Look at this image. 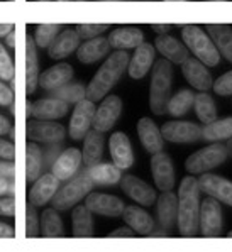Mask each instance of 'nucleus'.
Listing matches in <instances>:
<instances>
[{
	"label": "nucleus",
	"instance_id": "1",
	"mask_svg": "<svg viewBox=\"0 0 232 252\" xmlns=\"http://www.w3.org/2000/svg\"><path fill=\"white\" fill-rule=\"evenodd\" d=\"M200 217V186L199 180L183 178L178 191V228L181 235L193 237L199 230Z\"/></svg>",
	"mask_w": 232,
	"mask_h": 252
},
{
	"label": "nucleus",
	"instance_id": "2",
	"mask_svg": "<svg viewBox=\"0 0 232 252\" xmlns=\"http://www.w3.org/2000/svg\"><path fill=\"white\" fill-rule=\"evenodd\" d=\"M129 60L131 58L126 51L112 53L105 60V63L100 66L99 71L95 73V76L92 78L90 83H88L87 98L92 100V102L105 98L107 93L121 80V76L124 75V69H127Z\"/></svg>",
	"mask_w": 232,
	"mask_h": 252
},
{
	"label": "nucleus",
	"instance_id": "3",
	"mask_svg": "<svg viewBox=\"0 0 232 252\" xmlns=\"http://www.w3.org/2000/svg\"><path fill=\"white\" fill-rule=\"evenodd\" d=\"M173 85V68L168 60L156 61L151 73V85H149V107L153 114L163 115L168 105L169 93Z\"/></svg>",
	"mask_w": 232,
	"mask_h": 252
},
{
	"label": "nucleus",
	"instance_id": "4",
	"mask_svg": "<svg viewBox=\"0 0 232 252\" xmlns=\"http://www.w3.org/2000/svg\"><path fill=\"white\" fill-rule=\"evenodd\" d=\"M181 37H183V42L188 48V51H192L193 56L199 61H202L205 66H217L220 60L219 49L215 48L214 41L210 39L208 34H205L203 29L193 24L183 26Z\"/></svg>",
	"mask_w": 232,
	"mask_h": 252
},
{
	"label": "nucleus",
	"instance_id": "5",
	"mask_svg": "<svg viewBox=\"0 0 232 252\" xmlns=\"http://www.w3.org/2000/svg\"><path fill=\"white\" fill-rule=\"evenodd\" d=\"M94 180L90 178V174L85 169L83 173L75 174L71 180H68V183L63 186L61 189H58L56 195L53 196V207L58 212L69 210L71 207H75L78 201L87 198V195L94 188Z\"/></svg>",
	"mask_w": 232,
	"mask_h": 252
},
{
	"label": "nucleus",
	"instance_id": "6",
	"mask_svg": "<svg viewBox=\"0 0 232 252\" xmlns=\"http://www.w3.org/2000/svg\"><path fill=\"white\" fill-rule=\"evenodd\" d=\"M227 156H229L227 147L215 142V144L203 147V149L193 153L192 156H188L185 161V169L192 174H203L224 164L227 161Z\"/></svg>",
	"mask_w": 232,
	"mask_h": 252
},
{
	"label": "nucleus",
	"instance_id": "7",
	"mask_svg": "<svg viewBox=\"0 0 232 252\" xmlns=\"http://www.w3.org/2000/svg\"><path fill=\"white\" fill-rule=\"evenodd\" d=\"M95 117V102L85 98L75 105V110L69 119V137L73 141H83L85 135L90 132Z\"/></svg>",
	"mask_w": 232,
	"mask_h": 252
},
{
	"label": "nucleus",
	"instance_id": "8",
	"mask_svg": "<svg viewBox=\"0 0 232 252\" xmlns=\"http://www.w3.org/2000/svg\"><path fill=\"white\" fill-rule=\"evenodd\" d=\"M28 139L33 142L42 144H58L66 137V129L61 124L49 122V120H29L28 124Z\"/></svg>",
	"mask_w": 232,
	"mask_h": 252
},
{
	"label": "nucleus",
	"instance_id": "9",
	"mask_svg": "<svg viewBox=\"0 0 232 252\" xmlns=\"http://www.w3.org/2000/svg\"><path fill=\"white\" fill-rule=\"evenodd\" d=\"M199 227L203 237H219L222 232V212H220L219 201L212 196L200 203Z\"/></svg>",
	"mask_w": 232,
	"mask_h": 252
},
{
	"label": "nucleus",
	"instance_id": "10",
	"mask_svg": "<svg viewBox=\"0 0 232 252\" xmlns=\"http://www.w3.org/2000/svg\"><path fill=\"white\" fill-rule=\"evenodd\" d=\"M122 112V100L115 95L105 96L103 102L100 103V107L95 110L94 117V129L99 132H109L112 127L115 126V122L121 117Z\"/></svg>",
	"mask_w": 232,
	"mask_h": 252
},
{
	"label": "nucleus",
	"instance_id": "11",
	"mask_svg": "<svg viewBox=\"0 0 232 252\" xmlns=\"http://www.w3.org/2000/svg\"><path fill=\"white\" fill-rule=\"evenodd\" d=\"M151 173H153L154 183L161 191H169L175 186V168H173L171 158L163 151L153 154L151 158Z\"/></svg>",
	"mask_w": 232,
	"mask_h": 252
},
{
	"label": "nucleus",
	"instance_id": "12",
	"mask_svg": "<svg viewBox=\"0 0 232 252\" xmlns=\"http://www.w3.org/2000/svg\"><path fill=\"white\" fill-rule=\"evenodd\" d=\"M165 141L175 144H188L202 139V129L192 122H166L161 127Z\"/></svg>",
	"mask_w": 232,
	"mask_h": 252
},
{
	"label": "nucleus",
	"instance_id": "13",
	"mask_svg": "<svg viewBox=\"0 0 232 252\" xmlns=\"http://www.w3.org/2000/svg\"><path fill=\"white\" fill-rule=\"evenodd\" d=\"M199 186L200 191H203L205 195L232 207V181L217 176V174L203 173L202 178L199 180Z\"/></svg>",
	"mask_w": 232,
	"mask_h": 252
},
{
	"label": "nucleus",
	"instance_id": "14",
	"mask_svg": "<svg viewBox=\"0 0 232 252\" xmlns=\"http://www.w3.org/2000/svg\"><path fill=\"white\" fill-rule=\"evenodd\" d=\"M85 205L92 213L103 217H122L124 208H126L121 198L114 195H105V193H88L85 198Z\"/></svg>",
	"mask_w": 232,
	"mask_h": 252
},
{
	"label": "nucleus",
	"instance_id": "15",
	"mask_svg": "<svg viewBox=\"0 0 232 252\" xmlns=\"http://www.w3.org/2000/svg\"><path fill=\"white\" fill-rule=\"evenodd\" d=\"M82 161H83L82 151L76 149V147H69V149H65L58 156V159L51 164V173L60 181H68L69 178H73L78 173Z\"/></svg>",
	"mask_w": 232,
	"mask_h": 252
},
{
	"label": "nucleus",
	"instance_id": "16",
	"mask_svg": "<svg viewBox=\"0 0 232 252\" xmlns=\"http://www.w3.org/2000/svg\"><path fill=\"white\" fill-rule=\"evenodd\" d=\"M121 188L122 191H126V195L129 198H133L136 203L144 205V207H151L156 201V193L146 181L139 180V178L127 174L121 180Z\"/></svg>",
	"mask_w": 232,
	"mask_h": 252
},
{
	"label": "nucleus",
	"instance_id": "17",
	"mask_svg": "<svg viewBox=\"0 0 232 252\" xmlns=\"http://www.w3.org/2000/svg\"><path fill=\"white\" fill-rule=\"evenodd\" d=\"M58 189H60V180L53 173H46L34 181L29 193V201L34 207H42L53 200Z\"/></svg>",
	"mask_w": 232,
	"mask_h": 252
},
{
	"label": "nucleus",
	"instance_id": "18",
	"mask_svg": "<svg viewBox=\"0 0 232 252\" xmlns=\"http://www.w3.org/2000/svg\"><path fill=\"white\" fill-rule=\"evenodd\" d=\"M181 71H183L185 80H187L193 88H197V90H200V92H207L208 88H212V85H214L210 71H208L207 66H205L202 61L197 60V58L195 60L188 58V60L181 64Z\"/></svg>",
	"mask_w": 232,
	"mask_h": 252
},
{
	"label": "nucleus",
	"instance_id": "19",
	"mask_svg": "<svg viewBox=\"0 0 232 252\" xmlns=\"http://www.w3.org/2000/svg\"><path fill=\"white\" fill-rule=\"evenodd\" d=\"M109 149L112 162L121 169H129L134 164V154H133V146L127 137V134L124 132H114L110 135L109 141Z\"/></svg>",
	"mask_w": 232,
	"mask_h": 252
},
{
	"label": "nucleus",
	"instance_id": "20",
	"mask_svg": "<svg viewBox=\"0 0 232 252\" xmlns=\"http://www.w3.org/2000/svg\"><path fill=\"white\" fill-rule=\"evenodd\" d=\"M154 46H156V49L160 51L161 56H163L165 60H168L169 63L183 64L185 61L190 58L187 46L178 39H175V37L168 36V34H160V36L156 37V41H154Z\"/></svg>",
	"mask_w": 232,
	"mask_h": 252
},
{
	"label": "nucleus",
	"instance_id": "21",
	"mask_svg": "<svg viewBox=\"0 0 232 252\" xmlns=\"http://www.w3.org/2000/svg\"><path fill=\"white\" fill-rule=\"evenodd\" d=\"M153 61H154V48L148 44V42H142L141 46L136 48V53L133 54V58L129 60V64H127L129 76L134 80L144 78L149 73L151 66H153Z\"/></svg>",
	"mask_w": 232,
	"mask_h": 252
},
{
	"label": "nucleus",
	"instance_id": "22",
	"mask_svg": "<svg viewBox=\"0 0 232 252\" xmlns=\"http://www.w3.org/2000/svg\"><path fill=\"white\" fill-rule=\"evenodd\" d=\"M110 48L117 51H126L131 48H137L144 42V34L139 27L134 26H121L110 32L109 37Z\"/></svg>",
	"mask_w": 232,
	"mask_h": 252
},
{
	"label": "nucleus",
	"instance_id": "23",
	"mask_svg": "<svg viewBox=\"0 0 232 252\" xmlns=\"http://www.w3.org/2000/svg\"><path fill=\"white\" fill-rule=\"evenodd\" d=\"M69 110V103L63 102L60 98H39L33 103V115L34 119L37 120H56V119H61L68 114Z\"/></svg>",
	"mask_w": 232,
	"mask_h": 252
},
{
	"label": "nucleus",
	"instance_id": "24",
	"mask_svg": "<svg viewBox=\"0 0 232 252\" xmlns=\"http://www.w3.org/2000/svg\"><path fill=\"white\" fill-rule=\"evenodd\" d=\"M82 37L78 36L76 29H65L56 36V39L48 48V54L53 60H63L80 48Z\"/></svg>",
	"mask_w": 232,
	"mask_h": 252
},
{
	"label": "nucleus",
	"instance_id": "25",
	"mask_svg": "<svg viewBox=\"0 0 232 252\" xmlns=\"http://www.w3.org/2000/svg\"><path fill=\"white\" fill-rule=\"evenodd\" d=\"M137 135L141 139L144 149L149 154H156L160 151H163L165 146V137L161 134V130L158 129V126L148 117H142L137 122Z\"/></svg>",
	"mask_w": 232,
	"mask_h": 252
},
{
	"label": "nucleus",
	"instance_id": "26",
	"mask_svg": "<svg viewBox=\"0 0 232 252\" xmlns=\"http://www.w3.org/2000/svg\"><path fill=\"white\" fill-rule=\"evenodd\" d=\"M39 85V60H37V46L33 36H26V90L34 93Z\"/></svg>",
	"mask_w": 232,
	"mask_h": 252
},
{
	"label": "nucleus",
	"instance_id": "27",
	"mask_svg": "<svg viewBox=\"0 0 232 252\" xmlns=\"http://www.w3.org/2000/svg\"><path fill=\"white\" fill-rule=\"evenodd\" d=\"M110 51V42L107 37H94L88 39L87 42L80 44V48L76 49V58L80 63L83 64H92L97 63L99 60H102L103 56H107Z\"/></svg>",
	"mask_w": 232,
	"mask_h": 252
},
{
	"label": "nucleus",
	"instance_id": "28",
	"mask_svg": "<svg viewBox=\"0 0 232 252\" xmlns=\"http://www.w3.org/2000/svg\"><path fill=\"white\" fill-rule=\"evenodd\" d=\"M158 220L160 225L169 230L176 225L178 222V196L169 189V191H163L161 196L158 198Z\"/></svg>",
	"mask_w": 232,
	"mask_h": 252
},
{
	"label": "nucleus",
	"instance_id": "29",
	"mask_svg": "<svg viewBox=\"0 0 232 252\" xmlns=\"http://www.w3.org/2000/svg\"><path fill=\"white\" fill-rule=\"evenodd\" d=\"M73 78V68L68 63H60L56 66L46 69L39 75V87L46 92H55L56 88L66 85Z\"/></svg>",
	"mask_w": 232,
	"mask_h": 252
},
{
	"label": "nucleus",
	"instance_id": "30",
	"mask_svg": "<svg viewBox=\"0 0 232 252\" xmlns=\"http://www.w3.org/2000/svg\"><path fill=\"white\" fill-rule=\"evenodd\" d=\"M124 222L127 223L134 232H137L139 235H151L154 228V222L149 217V213H146L142 208L136 207V205H129L124 208Z\"/></svg>",
	"mask_w": 232,
	"mask_h": 252
},
{
	"label": "nucleus",
	"instance_id": "31",
	"mask_svg": "<svg viewBox=\"0 0 232 252\" xmlns=\"http://www.w3.org/2000/svg\"><path fill=\"white\" fill-rule=\"evenodd\" d=\"M210 39L214 41L215 48L226 60L232 63V26L227 24H207L205 26Z\"/></svg>",
	"mask_w": 232,
	"mask_h": 252
},
{
	"label": "nucleus",
	"instance_id": "32",
	"mask_svg": "<svg viewBox=\"0 0 232 252\" xmlns=\"http://www.w3.org/2000/svg\"><path fill=\"white\" fill-rule=\"evenodd\" d=\"M90 178L94 180L95 185L100 186H110V185H117L122 180V169L117 168L114 162H97V164L87 168Z\"/></svg>",
	"mask_w": 232,
	"mask_h": 252
},
{
	"label": "nucleus",
	"instance_id": "33",
	"mask_svg": "<svg viewBox=\"0 0 232 252\" xmlns=\"http://www.w3.org/2000/svg\"><path fill=\"white\" fill-rule=\"evenodd\" d=\"M83 162L87 168L97 164L102 159L103 154V135L99 130H90L83 139Z\"/></svg>",
	"mask_w": 232,
	"mask_h": 252
},
{
	"label": "nucleus",
	"instance_id": "34",
	"mask_svg": "<svg viewBox=\"0 0 232 252\" xmlns=\"http://www.w3.org/2000/svg\"><path fill=\"white\" fill-rule=\"evenodd\" d=\"M73 235L75 237H92L94 235V217L87 205H80L73 210Z\"/></svg>",
	"mask_w": 232,
	"mask_h": 252
},
{
	"label": "nucleus",
	"instance_id": "35",
	"mask_svg": "<svg viewBox=\"0 0 232 252\" xmlns=\"http://www.w3.org/2000/svg\"><path fill=\"white\" fill-rule=\"evenodd\" d=\"M231 137H232V117L214 120V122L207 124L202 129V139H205V141L219 142Z\"/></svg>",
	"mask_w": 232,
	"mask_h": 252
},
{
	"label": "nucleus",
	"instance_id": "36",
	"mask_svg": "<svg viewBox=\"0 0 232 252\" xmlns=\"http://www.w3.org/2000/svg\"><path fill=\"white\" fill-rule=\"evenodd\" d=\"M42 168V151L36 142H28L26 147V178L28 181H36Z\"/></svg>",
	"mask_w": 232,
	"mask_h": 252
},
{
	"label": "nucleus",
	"instance_id": "37",
	"mask_svg": "<svg viewBox=\"0 0 232 252\" xmlns=\"http://www.w3.org/2000/svg\"><path fill=\"white\" fill-rule=\"evenodd\" d=\"M193 107H195L197 117H199L202 124H210L214 120H217V107H215L214 98L210 95H207V93L195 95Z\"/></svg>",
	"mask_w": 232,
	"mask_h": 252
},
{
	"label": "nucleus",
	"instance_id": "38",
	"mask_svg": "<svg viewBox=\"0 0 232 252\" xmlns=\"http://www.w3.org/2000/svg\"><path fill=\"white\" fill-rule=\"evenodd\" d=\"M41 234L44 237H61L63 235V222L55 207L46 208L41 217Z\"/></svg>",
	"mask_w": 232,
	"mask_h": 252
},
{
	"label": "nucleus",
	"instance_id": "39",
	"mask_svg": "<svg viewBox=\"0 0 232 252\" xmlns=\"http://www.w3.org/2000/svg\"><path fill=\"white\" fill-rule=\"evenodd\" d=\"M193 100H195V95L190 90H180L173 96H169L166 112L171 114L173 117H181V115H185L190 110V107L193 105Z\"/></svg>",
	"mask_w": 232,
	"mask_h": 252
},
{
	"label": "nucleus",
	"instance_id": "40",
	"mask_svg": "<svg viewBox=\"0 0 232 252\" xmlns=\"http://www.w3.org/2000/svg\"><path fill=\"white\" fill-rule=\"evenodd\" d=\"M55 98H60L63 102L69 103V105H76L78 102L87 98V88L80 83H66L63 87L56 88L55 92H51Z\"/></svg>",
	"mask_w": 232,
	"mask_h": 252
},
{
	"label": "nucleus",
	"instance_id": "41",
	"mask_svg": "<svg viewBox=\"0 0 232 252\" xmlns=\"http://www.w3.org/2000/svg\"><path fill=\"white\" fill-rule=\"evenodd\" d=\"M61 32V24H39L34 32V42L37 48H49L56 36Z\"/></svg>",
	"mask_w": 232,
	"mask_h": 252
},
{
	"label": "nucleus",
	"instance_id": "42",
	"mask_svg": "<svg viewBox=\"0 0 232 252\" xmlns=\"http://www.w3.org/2000/svg\"><path fill=\"white\" fill-rule=\"evenodd\" d=\"M37 207H34L33 203L28 205V210H26V235L28 237H37L39 235V225H41V219L37 217L36 212Z\"/></svg>",
	"mask_w": 232,
	"mask_h": 252
},
{
	"label": "nucleus",
	"instance_id": "43",
	"mask_svg": "<svg viewBox=\"0 0 232 252\" xmlns=\"http://www.w3.org/2000/svg\"><path fill=\"white\" fill-rule=\"evenodd\" d=\"M14 73H15V69H14L12 60H10L5 46L0 42V78L3 81H10L14 78Z\"/></svg>",
	"mask_w": 232,
	"mask_h": 252
},
{
	"label": "nucleus",
	"instance_id": "44",
	"mask_svg": "<svg viewBox=\"0 0 232 252\" xmlns=\"http://www.w3.org/2000/svg\"><path fill=\"white\" fill-rule=\"evenodd\" d=\"M110 29L109 24H78L76 26V32L82 39H94L99 37L102 32Z\"/></svg>",
	"mask_w": 232,
	"mask_h": 252
},
{
	"label": "nucleus",
	"instance_id": "45",
	"mask_svg": "<svg viewBox=\"0 0 232 252\" xmlns=\"http://www.w3.org/2000/svg\"><path fill=\"white\" fill-rule=\"evenodd\" d=\"M214 92L220 96H229L232 95V69L227 73H224L222 76H219L212 85Z\"/></svg>",
	"mask_w": 232,
	"mask_h": 252
},
{
	"label": "nucleus",
	"instance_id": "46",
	"mask_svg": "<svg viewBox=\"0 0 232 252\" xmlns=\"http://www.w3.org/2000/svg\"><path fill=\"white\" fill-rule=\"evenodd\" d=\"M2 81L3 80L0 78V105L9 107V105H12V102H14V93L5 83H2Z\"/></svg>",
	"mask_w": 232,
	"mask_h": 252
},
{
	"label": "nucleus",
	"instance_id": "47",
	"mask_svg": "<svg viewBox=\"0 0 232 252\" xmlns=\"http://www.w3.org/2000/svg\"><path fill=\"white\" fill-rule=\"evenodd\" d=\"M14 156H15L14 146L0 137V159H9L10 161V159H14Z\"/></svg>",
	"mask_w": 232,
	"mask_h": 252
},
{
	"label": "nucleus",
	"instance_id": "48",
	"mask_svg": "<svg viewBox=\"0 0 232 252\" xmlns=\"http://www.w3.org/2000/svg\"><path fill=\"white\" fill-rule=\"evenodd\" d=\"M15 213V201L14 198H2L0 200V215L14 217Z\"/></svg>",
	"mask_w": 232,
	"mask_h": 252
},
{
	"label": "nucleus",
	"instance_id": "49",
	"mask_svg": "<svg viewBox=\"0 0 232 252\" xmlns=\"http://www.w3.org/2000/svg\"><path fill=\"white\" fill-rule=\"evenodd\" d=\"M109 239H133L134 237V230L131 227H121V228H115L114 232H110L107 235Z\"/></svg>",
	"mask_w": 232,
	"mask_h": 252
},
{
	"label": "nucleus",
	"instance_id": "50",
	"mask_svg": "<svg viewBox=\"0 0 232 252\" xmlns=\"http://www.w3.org/2000/svg\"><path fill=\"white\" fill-rule=\"evenodd\" d=\"M0 176L7 178V180H14V164L9 159L0 161Z\"/></svg>",
	"mask_w": 232,
	"mask_h": 252
},
{
	"label": "nucleus",
	"instance_id": "51",
	"mask_svg": "<svg viewBox=\"0 0 232 252\" xmlns=\"http://www.w3.org/2000/svg\"><path fill=\"white\" fill-rule=\"evenodd\" d=\"M61 154V147H60V142L58 144H49V149H48V156H49V164H53L58 156Z\"/></svg>",
	"mask_w": 232,
	"mask_h": 252
},
{
	"label": "nucleus",
	"instance_id": "52",
	"mask_svg": "<svg viewBox=\"0 0 232 252\" xmlns=\"http://www.w3.org/2000/svg\"><path fill=\"white\" fill-rule=\"evenodd\" d=\"M9 237H14V228L7 223L0 222V239H9Z\"/></svg>",
	"mask_w": 232,
	"mask_h": 252
},
{
	"label": "nucleus",
	"instance_id": "53",
	"mask_svg": "<svg viewBox=\"0 0 232 252\" xmlns=\"http://www.w3.org/2000/svg\"><path fill=\"white\" fill-rule=\"evenodd\" d=\"M10 181H12V180H7V178L0 176V196H3V195H9V189H10Z\"/></svg>",
	"mask_w": 232,
	"mask_h": 252
},
{
	"label": "nucleus",
	"instance_id": "54",
	"mask_svg": "<svg viewBox=\"0 0 232 252\" xmlns=\"http://www.w3.org/2000/svg\"><path fill=\"white\" fill-rule=\"evenodd\" d=\"M10 132V122L0 114V135H5Z\"/></svg>",
	"mask_w": 232,
	"mask_h": 252
},
{
	"label": "nucleus",
	"instance_id": "55",
	"mask_svg": "<svg viewBox=\"0 0 232 252\" xmlns=\"http://www.w3.org/2000/svg\"><path fill=\"white\" fill-rule=\"evenodd\" d=\"M15 29L14 24H0V37H7Z\"/></svg>",
	"mask_w": 232,
	"mask_h": 252
},
{
	"label": "nucleus",
	"instance_id": "56",
	"mask_svg": "<svg viewBox=\"0 0 232 252\" xmlns=\"http://www.w3.org/2000/svg\"><path fill=\"white\" fill-rule=\"evenodd\" d=\"M151 27H153V31H156L158 34H166L169 29H171V26L169 24H153Z\"/></svg>",
	"mask_w": 232,
	"mask_h": 252
},
{
	"label": "nucleus",
	"instance_id": "57",
	"mask_svg": "<svg viewBox=\"0 0 232 252\" xmlns=\"http://www.w3.org/2000/svg\"><path fill=\"white\" fill-rule=\"evenodd\" d=\"M7 46H9V48H15V29L7 36Z\"/></svg>",
	"mask_w": 232,
	"mask_h": 252
},
{
	"label": "nucleus",
	"instance_id": "58",
	"mask_svg": "<svg viewBox=\"0 0 232 252\" xmlns=\"http://www.w3.org/2000/svg\"><path fill=\"white\" fill-rule=\"evenodd\" d=\"M165 2H185V0H165Z\"/></svg>",
	"mask_w": 232,
	"mask_h": 252
},
{
	"label": "nucleus",
	"instance_id": "59",
	"mask_svg": "<svg viewBox=\"0 0 232 252\" xmlns=\"http://www.w3.org/2000/svg\"><path fill=\"white\" fill-rule=\"evenodd\" d=\"M56 2H68V0H56Z\"/></svg>",
	"mask_w": 232,
	"mask_h": 252
},
{
	"label": "nucleus",
	"instance_id": "60",
	"mask_svg": "<svg viewBox=\"0 0 232 252\" xmlns=\"http://www.w3.org/2000/svg\"><path fill=\"white\" fill-rule=\"evenodd\" d=\"M42 2H48V0H42Z\"/></svg>",
	"mask_w": 232,
	"mask_h": 252
}]
</instances>
